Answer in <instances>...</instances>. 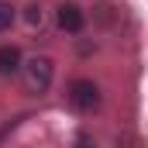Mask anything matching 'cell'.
Returning <instances> with one entry per match:
<instances>
[{"label":"cell","mask_w":148,"mask_h":148,"mask_svg":"<svg viewBox=\"0 0 148 148\" xmlns=\"http://www.w3.org/2000/svg\"><path fill=\"white\" fill-rule=\"evenodd\" d=\"M24 83L31 93H45L52 86V59H31L24 66Z\"/></svg>","instance_id":"cell-1"},{"label":"cell","mask_w":148,"mask_h":148,"mask_svg":"<svg viewBox=\"0 0 148 148\" xmlns=\"http://www.w3.org/2000/svg\"><path fill=\"white\" fill-rule=\"evenodd\" d=\"M69 100H73L76 110H97L100 107V86L90 79H76L69 86Z\"/></svg>","instance_id":"cell-2"},{"label":"cell","mask_w":148,"mask_h":148,"mask_svg":"<svg viewBox=\"0 0 148 148\" xmlns=\"http://www.w3.org/2000/svg\"><path fill=\"white\" fill-rule=\"evenodd\" d=\"M59 28L69 31V35L83 31V10H79L76 3H62V7H59Z\"/></svg>","instance_id":"cell-3"},{"label":"cell","mask_w":148,"mask_h":148,"mask_svg":"<svg viewBox=\"0 0 148 148\" xmlns=\"http://www.w3.org/2000/svg\"><path fill=\"white\" fill-rule=\"evenodd\" d=\"M21 69V52L14 45H0V76H10Z\"/></svg>","instance_id":"cell-4"},{"label":"cell","mask_w":148,"mask_h":148,"mask_svg":"<svg viewBox=\"0 0 148 148\" xmlns=\"http://www.w3.org/2000/svg\"><path fill=\"white\" fill-rule=\"evenodd\" d=\"M10 21H14V7L10 3H0V31L10 28Z\"/></svg>","instance_id":"cell-5"},{"label":"cell","mask_w":148,"mask_h":148,"mask_svg":"<svg viewBox=\"0 0 148 148\" xmlns=\"http://www.w3.org/2000/svg\"><path fill=\"white\" fill-rule=\"evenodd\" d=\"M28 21H31V24H35V21H41V10H38V7H31V10H28Z\"/></svg>","instance_id":"cell-6"}]
</instances>
